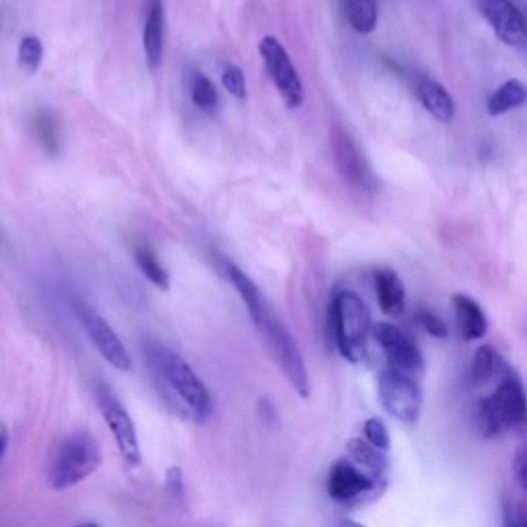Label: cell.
Returning <instances> with one entry per match:
<instances>
[{"mask_svg": "<svg viewBox=\"0 0 527 527\" xmlns=\"http://www.w3.org/2000/svg\"><path fill=\"white\" fill-rule=\"evenodd\" d=\"M145 355L153 375L159 377L165 390L178 398L196 420H206L213 414V396L196 371L178 353L159 342H149L145 346Z\"/></svg>", "mask_w": 527, "mask_h": 527, "instance_id": "cell-1", "label": "cell"}, {"mask_svg": "<svg viewBox=\"0 0 527 527\" xmlns=\"http://www.w3.org/2000/svg\"><path fill=\"white\" fill-rule=\"evenodd\" d=\"M476 427L486 439L519 433L527 427V396L513 369L478 402Z\"/></svg>", "mask_w": 527, "mask_h": 527, "instance_id": "cell-2", "label": "cell"}, {"mask_svg": "<svg viewBox=\"0 0 527 527\" xmlns=\"http://www.w3.org/2000/svg\"><path fill=\"white\" fill-rule=\"evenodd\" d=\"M330 324L340 355L350 363H363L373 336L371 311L353 291H340L330 309Z\"/></svg>", "mask_w": 527, "mask_h": 527, "instance_id": "cell-3", "label": "cell"}, {"mask_svg": "<svg viewBox=\"0 0 527 527\" xmlns=\"http://www.w3.org/2000/svg\"><path fill=\"white\" fill-rule=\"evenodd\" d=\"M101 466V445L89 431H77L68 435L54 451L48 466V482L54 490H68Z\"/></svg>", "mask_w": 527, "mask_h": 527, "instance_id": "cell-4", "label": "cell"}, {"mask_svg": "<svg viewBox=\"0 0 527 527\" xmlns=\"http://www.w3.org/2000/svg\"><path fill=\"white\" fill-rule=\"evenodd\" d=\"M258 328L264 334V340L270 348L276 365L280 367V371H283L287 381L293 385V390L301 398H309L311 394L309 373L305 367V359L301 355L295 338L291 336V332H287V328L274 318L272 311L258 324Z\"/></svg>", "mask_w": 527, "mask_h": 527, "instance_id": "cell-5", "label": "cell"}, {"mask_svg": "<svg viewBox=\"0 0 527 527\" xmlns=\"http://www.w3.org/2000/svg\"><path fill=\"white\" fill-rule=\"evenodd\" d=\"M377 392L383 410L400 423L414 425L423 410V388L420 379L383 367L377 377Z\"/></svg>", "mask_w": 527, "mask_h": 527, "instance_id": "cell-6", "label": "cell"}, {"mask_svg": "<svg viewBox=\"0 0 527 527\" xmlns=\"http://www.w3.org/2000/svg\"><path fill=\"white\" fill-rule=\"evenodd\" d=\"M385 486L388 482L375 480L350 460L336 462L328 474V495L340 505L369 503L381 497Z\"/></svg>", "mask_w": 527, "mask_h": 527, "instance_id": "cell-7", "label": "cell"}, {"mask_svg": "<svg viewBox=\"0 0 527 527\" xmlns=\"http://www.w3.org/2000/svg\"><path fill=\"white\" fill-rule=\"evenodd\" d=\"M260 56L264 60L266 73L270 75L272 83L276 85L280 97L285 99L287 108L297 110L301 108V103L305 99V89L303 81L297 73V68L285 50V46L280 44L274 35H266L260 42Z\"/></svg>", "mask_w": 527, "mask_h": 527, "instance_id": "cell-8", "label": "cell"}, {"mask_svg": "<svg viewBox=\"0 0 527 527\" xmlns=\"http://www.w3.org/2000/svg\"><path fill=\"white\" fill-rule=\"evenodd\" d=\"M97 404L105 425H108L112 431V437L118 445V451L124 462L128 466H138L140 460H143V453H140L132 416L128 414L124 404L116 398V394L110 388H105V385H99L97 388Z\"/></svg>", "mask_w": 527, "mask_h": 527, "instance_id": "cell-9", "label": "cell"}, {"mask_svg": "<svg viewBox=\"0 0 527 527\" xmlns=\"http://www.w3.org/2000/svg\"><path fill=\"white\" fill-rule=\"evenodd\" d=\"M371 338L381 348V353L385 357V367L412 375L416 379H423L425 375L423 353H420V348L400 328H396L394 324H377L373 326Z\"/></svg>", "mask_w": 527, "mask_h": 527, "instance_id": "cell-10", "label": "cell"}, {"mask_svg": "<svg viewBox=\"0 0 527 527\" xmlns=\"http://www.w3.org/2000/svg\"><path fill=\"white\" fill-rule=\"evenodd\" d=\"M332 147H334V161L342 175V180L361 192H373L377 188L373 169L367 163L361 149L357 147L355 140L350 138V134L336 128L332 136Z\"/></svg>", "mask_w": 527, "mask_h": 527, "instance_id": "cell-11", "label": "cell"}, {"mask_svg": "<svg viewBox=\"0 0 527 527\" xmlns=\"http://www.w3.org/2000/svg\"><path fill=\"white\" fill-rule=\"evenodd\" d=\"M77 311H79V318H81V324L87 336L97 348V353L114 369L132 371V357L128 353V348L124 346V342L120 340V336L114 332V328L105 322L97 311H93L87 305H79Z\"/></svg>", "mask_w": 527, "mask_h": 527, "instance_id": "cell-12", "label": "cell"}, {"mask_svg": "<svg viewBox=\"0 0 527 527\" xmlns=\"http://www.w3.org/2000/svg\"><path fill=\"white\" fill-rule=\"evenodd\" d=\"M478 9L505 46H527V19L513 0H478Z\"/></svg>", "mask_w": 527, "mask_h": 527, "instance_id": "cell-13", "label": "cell"}, {"mask_svg": "<svg viewBox=\"0 0 527 527\" xmlns=\"http://www.w3.org/2000/svg\"><path fill=\"white\" fill-rule=\"evenodd\" d=\"M143 46L147 64L151 73H157L163 62V50H165V11H163V0H151L147 9L145 29H143Z\"/></svg>", "mask_w": 527, "mask_h": 527, "instance_id": "cell-14", "label": "cell"}, {"mask_svg": "<svg viewBox=\"0 0 527 527\" xmlns=\"http://www.w3.org/2000/svg\"><path fill=\"white\" fill-rule=\"evenodd\" d=\"M414 89H416L418 101L423 103V108L433 118H437L443 124H449L455 118V101L443 85H439L433 79L423 77V79L416 81Z\"/></svg>", "mask_w": 527, "mask_h": 527, "instance_id": "cell-15", "label": "cell"}, {"mask_svg": "<svg viewBox=\"0 0 527 527\" xmlns=\"http://www.w3.org/2000/svg\"><path fill=\"white\" fill-rule=\"evenodd\" d=\"M453 311L464 340H480L488 332V320L482 307L468 295H453Z\"/></svg>", "mask_w": 527, "mask_h": 527, "instance_id": "cell-16", "label": "cell"}, {"mask_svg": "<svg viewBox=\"0 0 527 527\" xmlns=\"http://www.w3.org/2000/svg\"><path fill=\"white\" fill-rule=\"evenodd\" d=\"M375 293L383 313L398 318L406 309V289L402 278L394 270H379L375 274Z\"/></svg>", "mask_w": 527, "mask_h": 527, "instance_id": "cell-17", "label": "cell"}, {"mask_svg": "<svg viewBox=\"0 0 527 527\" xmlns=\"http://www.w3.org/2000/svg\"><path fill=\"white\" fill-rule=\"evenodd\" d=\"M511 367L505 363V359L497 353L493 346H480L474 355L472 367H470V383L476 388H482L486 383H497L503 379Z\"/></svg>", "mask_w": 527, "mask_h": 527, "instance_id": "cell-18", "label": "cell"}, {"mask_svg": "<svg viewBox=\"0 0 527 527\" xmlns=\"http://www.w3.org/2000/svg\"><path fill=\"white\" fill-rule=\"evenodd\" d=\"M227 266V276L233 283V287L237 289V293L241 295L245 307L250 311V318L252 322L258 326L266 315L270 313V307L262 295V291L254 285V280L245 274L241 268H237L235 264H225Z\"/></svg>", "mask_w": 527, "mask_h": 527, "instance_id": "cell-19", "label": "cell"}, {"mask_svg": "<svg viewBox=\"0 0 527 527\" xmlns=\"http://www.w3.org/2000/svg\"><path fill=\"white\" fill-rule=\"evenodd\" d=\"M346 451H348L350 462L357 464L361 470H365L375 480L388 482V458H385V451L373 447L365 439L348 441Z\"/></svg>", "mask_w": 527, "mask_h": 527, "instance_id": "cell-20", "label": "cell"}, {"mask_svg": "<svg viewBox=\"0 0 527 527\" xmlns=\"http://www.w3.org/2000/svg\"><path fill=\"white\" fill-rule=\"evenodd\" d=\"M527 101V87L519 79L505 81L493 95H490L486 108L490 116H503L511 110L521 108Z\"/></svg>", "mask_w": 527, "mask_h": 527, "instance_id": "cell-21", "label": "cell"}, {"mask_svg": "<svg viewBox=\"0 0 527 527\" xmlns=\"http://www.w3.org/2000/svg\"><path fill=\"white\" fill-rule=\"evenodd\" d=\"M344 15L355 31L373 33L377 27L379 11L377 0H342Z\"/></svg>", "mask_w": 527, "mask_h": 527, "instance_id": "cell-22", "label": "cell"}, {"mask_svg": "<svg viewBox=\"0 0 527 527\" xmlns=\"http://www.w3.org/2000/svg\"><path fill=\"white\" fill-rule=\"evenodd\" d=\"M134 260H136L138 270L143 272L157 289L167 291L171 287L169 272L161 266V262L157 260L155 252L149 248L147 243H138L136 245V248H134Z\"/></svg>", "mask_w": 527, "mask_h": 527, "instance_id": "cell-23", "label": "cell"}, {"mask_svg": "<svg viewBox=\"0 0 527 527\" xmlns=\"http://www.w3.org/2000/svg\"><path fill=\"white\" fill-rule=\"evenodd\" d=\"M190 97L196 108H200L206 114H215L219 108V93H217L215 83L200 73L192 75Z\"/></svg>", "mask_w": 527, "mask_h": 527, "instance_id": "cell-24", "label": "cell"}, {"mask_svg": "<svg viewBox=\"0 0 527 527\" xmlns=\"http://www.w3.org/2000/svg\"><path fill=\"white\" fill-rule=\"evenodd\" d=\"M19 66L25 70L27 75H35L44 62V44L35 35H25L19 42Z\"/></svg>", "mask_w": 527, "mask_h": 527, "instance_id": "cell-25", "label": "cell"}, {"mask_svg": "<svg viewBox=\"0 0 527 527\" xmlns=\"http://www.w3.org/2000/svg\"><path fill=\"white\" fill-rule=\"evenodd\" d=\"M223 87L229 95H233L237 99L248 97V81H245V75L239 66L229 64L223 70Z\"/></svg>", "mask_w": 527, "mask_h": 527, "instance_id": "cell-26", "label": "cell"}, {"mask_svg": "<svg viewBox=\"0 0 527 527\" xmlns=\"http://www.w3.org/2000/svg\"><path fill=\"white\" fill-rule=\"evenodd\" d=\"M363 433H365V441L371 443L373 447H377L381 451L390 449V431H388V427H385L383 420L369 418L363 427Z\"/></svg>", "mask_w": 527, "mask_h": 527, "instance_id": "cell-27", "label": "cell"}, {"mask_svg": "<svg viewBox=\"0 0 527 527\" xmlns=\"http://www.w3.org/2000/svg\"><path fill=\"white\" fill-rule=\"evenodd\" d=\"M416 322L433 338H445L447 336V324L431 309H420L416 313Z\"/></svg>", "mask_w": 527, "mask_h": 527, "instance_id": "cell-28", "label": "cell"}, {"mask_svg": "<svg viewBox=\"0 0 527 527\" xmlns=\"http://www.w3.org/2000/svg\"><path fill=\"white\" fill-rule=\"evenodd\" d=\"M35 128H38L40 138L44 140V145H46L50 151H54L56 145H58V136H56V124H54V120H52L50 116L42 114V116L38 118V122H35Z\"/></svg>", "mask_w": 527, "mask_h": 527, "instance_id": "cell-29", "label": "cell"}, {"mask_svg": "<svg viewBox=\"0 0 527 527\" xmlns=\"http://www.w3.org/2000/svg\"><path fill=\"white\" fill-rule=\"evenodd\" d=\"M513 474L517 478V484L527 493V445L521 447L515 455V462H513Z\"/></svg>", "mask_w": 527, "mask_h": 527, "instance_id": "cell-30", "label": "cell"}, {"mask_svg": "<svg viewBox=\"0 0 527 527\" xmlns=\"http://www.w3.org/2000/svg\"><path fill=\"white\" fill-rule=\"evenodd\" d=\"M167 488H169L171 495L182 497V476H180L178 468H171L167 472Z\"/></svg>", "mask_w": 527, "mask_h": 527, "instance_id": "cell-31", "label": "cell"}, {"mask_svg": "<svg viewBox=\"0 0 527 527\" xmlns=\"http://www.w3.org/2000/svg\"><path fill=\"white\" fill-rule=\"evenodd\" d=\"M7 447H9V429L5 427L3 420H0V460H3Z\"/></svg>", "mask_w": 527, "mask_h": 527, "instance_id": "cell-32", "label": "cell"}, {"mask_svg": "<svg viewBox=\"0 0 527 527\" xmlns=\"http://www.w3.org/2000/svg\"><path fill=\"white\" fill-rule=\"evenodd\" d=\"M338 527H365V525H361V523H357V521H350V519H346V521H340V523H338Z\"/></svg>", "mask_w": 527, "mask_h": 527, "instance_id": "cell-33", "label": "cell"}, {"mask_svg": "<svg viewBox=\"0 0 527 527\" xmlns=\"http://www.w3.org/2000/svg\"><path fill=\"white\" fill-rule=\"evenodd\" d=\"M75 527H101L97 523H81V525H75Z\"/></svg>", "mask_w": 527, "mask_h": 527, "instance_id": "cell-34", "label": "cell"}]
</instances>
